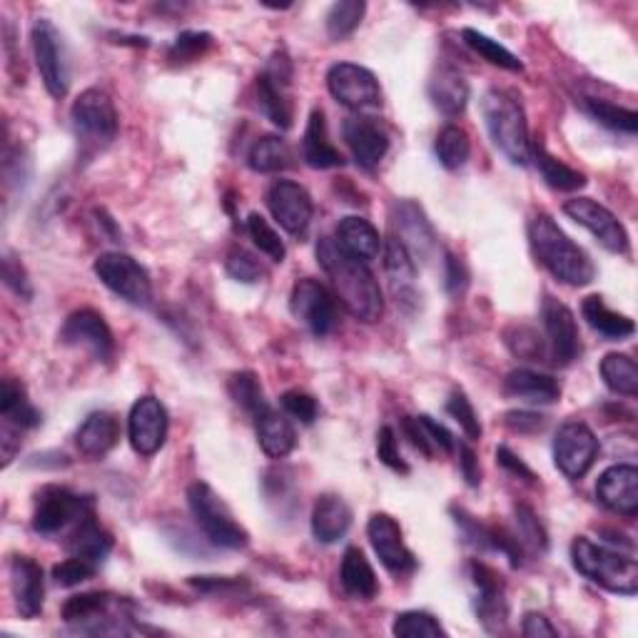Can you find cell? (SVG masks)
Returning <instances> with one entry per match:
<instances>
[{
	"label": "cell",
	"instance_id": "cell-1",
	"mask_svg": "<svg viewBox=\"0 0 638 638\" xmlns=\"http://www.w3.org/2000/svg\"><path fill=\"white\" fill-rule=\"evenodd\" d=\"M317 262L332 282V294L352 317L367 322V325L379 322L385 314V300H381L379 282L367 268V262L352 258L332 238H322L317 242Z\"/></svg>",
	"mask_w": 638,
	"mask_h": 638
},
{
	"label": "cell",
	"instance_id": "cell-2",
	"mask_svg": "<svg viewBox=\"0 0 638 638\" xmlns=\"http://www.w3.org/2000/svg\"><path fill=\"white\" fill-rule=\"evenodd\" d=\"M529 242H532L538 262L558 282L572 284V287H584V284L594 282V262L548 215H536L529 222Z\"/></svg>",
	"mask_w": 638,
	"mask_h": 638
},
{
	"label": "cell",
	"instance_id": "cell-3",
	"mask_svg": "<svg viewBox=\"0 0 638 638\" xmlns=\"http://www.w3.org/2000/svg\"><path fill=\"white\" fill-rule=\"evenodd\" d=\"M482 115L489 135L506 155V160L524 168L532 157V143H529V125L519 97L504 87H492L482 97Z\"/></svg>",
	"mask_w": 638,
	"mask_h": 638
},
{
	"label": "cell",
	"instance_id": "cell-4",
	"mask_svg": "<svg viewBox=\"0 0 638 638\" xmlns=\"http://www.w3.org/2000/svg\"><path fill=\"white\" fill-rule=\"evenodd\" d=\"M572 562L576 572L588 582L606 588L611 594L634 596L638 592V566L631 554L594 544L592 538L578 536L572 544Z\"/></svg>",
	"mask_w": 638,
	"mask_h": 638
},
{
	"label": "cell",
	"instance_id": "cell-5",
	"mask_svg": "<svg viewBox=\"0 0 638 638\" xmlns=\"http://www.w3.org/2000/svg\"><path fill=\"white\" fill-rule=\"evenodd\" d=\"M188 504L195 522H198L210 544L220 548H244L250 544V534L234 522L228 504L215 494L210 484L195 482L188 489Z\"/></svg>",
	"mask_w": 638,
	"mask_h": 638
},
{
	"label": "cell",
	"instance_id": "cell-6",
	"mask_svg": "<svg viewBox=\"0 0 638 638\" xmlns=\"http://www.w3.org/2000/svg\"><path fill=\"white\" fill-rule=\"evenodd\" d=\"M71 121L77 137L95 147L111 145L117 137V130H121L115 103L101 87H87V91L75 97Z\"/></svg>",
	"mask_w": 638,
	"mask_h": 638
},
{
	"label": "cell",
	"instance_id": "cell-7",
	"mask_svg": "<svg viewBox=\"0 0 638 638\" xmlns=\"http://www.w3.org/2000/svg\"><path fill=\"white\" fill-rule=\"evenodd\" d=\"M95 274L107 290L117 297L135 304V307H150L153 282L140 262H135L125 252H105L95 260Z\"/></svg>",
	"mask_w": 638,
	"mask_h": 638
},
{
	"label": "cell",
	"instance_id": "cell-8",
	"mask_svg": "<svg viewBox=\"0 0 638 638\" xmlns=\"http://www.w3.org/2000/svg\"><path fill=\"white\" fill-rule=\"evenodd\" d=\"M337 297L332 294L327 284H322L312 278H304L292 287L290 310L302 325H307L312 335L327 337L339 325Z\"/></svg>",
	"mask_w": 638,
	"mask_h": 638
},
{
	"label": "cell",
	"instance_id": "cell-9",
	"mask_svg": "<svg viewBox=\"0 0 638 638\" xmlns=\"http://www.w3.org/2000/svg\"><path fill=\"white\" fill-rule=\"evenodd\" d=\"M33 53L45 91L53 97H65L71 87V65L63 35L48 18H38L33 23Z\"/></svg>",
	"mask_w": 638,
	"mask_h": 638
},
{
	"label": "cell",
	"instance_id": "cell-10",
	"mask_svg": "<svg viewBox=\"0 0 638 638\" xmlns=\"http://www.w3.org/2000/svg\"><path fill=\"white\" fill-rule=\"evenodd\" d=\"M93 506V499L77 496L65 487H45L35 496L33 509V529L41 536H53L63 532L65 526L75 524L87 509Z\"/></svg>",
	"mask_w": 638,
	"mask_h": 638
},
{
	"label": "cell",
	"instance_id": "cell-11",
	"mask_svg": "<svg viewBox=\"0 0 638 638\" xmlns=\"http://www.w3.org/2000/svg\"><path fill=\"white\" fill-rule=\"evenodd\" d=\"M598 457V439L584 421H566L556 431L554 461L566 479H582L588 474Z\"/></svg>",
	"mask_w": 638,
	"mask_h": 638
},
{
	"label": "cell",
	"instance_id": "cell-12",
	"mask_svg": "<svg viewBox=\"0 0 638 638\" xmlns=\"http://www.w3.org/2000/svg\"><path fill=\"white\" fill-rule=\"evenodd\" d=\"M327 87L337 103L352 111H375L381 105V91L375 73L355 63H337L330 67Z\"/></svg>",
	"mask_w": 638,
	"mask_h": 638
},
{
	"label": "cell",
	"instance_id": "cell-13",
	"mask_svg": "<svg viewBox=\"0 0 638 638\" xmlns=\"http://www.w3.org/2000/svg\"><path fill=\"white\" fill-rule=\"evenodd\" d=\"M170 419L168 409L163 407L160 399L140 397L130 409V419H127V437L130 444L140 457H153L163 449L165 439H168Z\"/></svg>",
	"mask_w": 638,
	"mask_h": 638
},
{
	"label": "cell",
	"instance_id": "cell-14",
	"mask_svg": "<svg viewBox=\"0 0 638 638\" xmlns=\"http://www.w3.org/2000/svg\"><path fill=\"white\" fill-rule=\"evenodd\" d=\"M564 212L576 224H582L584 230L592 232L608 252L626 254L628 248H631V244H628V232L624 224L616 220V215L611 210H606L604 205H598L596 200L574 198L564 205Z\"/></svg>",
	"mask_w": 638,
	"mask_h": 638
},
{
	"label": "cell",
	"instance_id": "cell-15",
	"mask_svg": "<svg viewBox=\"0 0 638 638\" xmlns=\"http://www.w3.org/2000/svg\"><path fill=\"white\" fill-rule=\"evenodd\" d=\"M57 339L67 347H85L97 362H111L115 355L113 332L101 312L77 310L65 320Z\"/></svg>",
	"mask_w": 638,
	"mask_h": 638
},
{
	"label": "cell",
	"instance_id": "cell-16",
	"mask_svg": "<svg viewBox=\"0 0 638 638\" xmlns=\"http://www.w3.org/2000/svg\"><path fill=\"white\" fill-rule=\"evenodd\" d=\"M369 544L391 574H409L417 568V558L409 552L399 524L389 514H375L367 524Z\"/></svg>",
	"mask_w": 638,
	"mask_h": 638
},
{
	"label": "cell",
	"instance_id": "cell-17",
	"mask_svg": "<svg viewBox=\"0 0 638 638\" xmlns=\"http://www.w3.org/2000/svg\"><path fill=\"white\" fill-rule=\"evenodd\" d=\"M542 320H544L548 345H552L554 362L562 367L572 365V362L578 357V352H582L574 312L568 310L564 302H558L552 297V294H546L544 307H542Z\"/></svg>",
	"mask_w": 638,
	"mask_h": 638
},
{
	"label": "cell",
	"instance_id": "cell-18",
	"mask_svg": "<svg viewBox=\"0 0 638 638\" xmlns=\"http://www.w3.org/2000/svg\"><path fill=\"white\" fill-rule=\"evenodd\" d=\"M268 205L272 218L280 222L282 230H287L290 234H302L307 230V224L312 220L314 205L310 192L297 182L290 180H278L268 192Z\"/></svg>",
	"mask_w": 638,
	"mask_h": 638
},
{
	"label": "cell",
	"instance_id": "cell-19",
	"mask_svg": "<svg viewBox=\"0 0 638 638\" xmlns=\"http://www.w3.org/2000/svg\"><path fill=\"white\" fill-rule=\"evenodd\" d=\"M596 496L614 514L634 519L638 514V469L634 464L608 467L598 477Z\"/></svg>",
	"mask_w": 638,
	"mask_h": 638
},
{
	"label": "cell",
	"instance_id": "cell-20",
	"mask_svg": "<svg viewBox=\"0 0 638 638\" xmlns=\"http://www.w3.org/2000/svg\"><path fill=\"white\" fill-rule=\"evenodd\" d=\"M345 140L352 155H355V160L365 170L377 168L389 153V135L385 127L372 121V117H347Z\"/></svg>",
	"mask_w": 638,
	"mask_h": 638
},
{
	"label": "cell",
	"instance_id": "cell-21",
	"mask_svg": "<svg viewBox=\"0 0 638 638\" xmlns=\"http://www.w3.org/2000/svg\"><path fill=\"white\" fill-rule=\"evenodd\" d=\"M11 588L18 606V614L23 618H35L43 611L45 602V578L43 568L33 558L13 556L11 558Z\"/></svg>",
	"mask_w": 638,
	"mask_h": 638
},
{
	"label": "cell",
	"instance_id": "cell-22",
	"mask_svg": "<svg viewBox=\"0 0 638 638\" xmlns=\"http://www.w3.org/2000/svg\"><path fill=\"white\" fill-rule=\"evenodd\" d=\"M113 606L115 598L111 594H101V592H87V594H77L71 596L63 604V621L83 628V631H93V634H107L113 631L111 621H113Z\"/></svg>",
	"mask_w": 638,
	"mask_h": 638
},
{
	"label": "cell",
	"instance_id": "cell-23",
	"mask_svg": "<svg viewBox=\"0 0 638 638\" xmlns=\"http://www.w3.org/2000/svg\"><path fill=\"white\" fill-rule=\"evenodd\" d=\"M395 224L397 234L395 238L401 240V244L411 252V258L419 254L421 260H429L437 250V234L431 222L427 220L425 210L419 208L417 202L405 200L395 208Z\"/></svg>",
	"mask_w": 638,
	"mask_h": 638
},
{
	"label": "cell",
	"instance_id": "cell-24",
	"mask_svg": "<svg viewBox=\"0 0 638 638\" xmlns=\"http://www.w3.org/2000/svg\"><path fill=\"white\" fill-rule=\"evenodd\" d=\"M67 548H71L73 556H83L97 566H101L107 554L113 552V536L97 524L95 504L75 522L73 534L67 538Z\"/></svg>",
	"mask_w": 638,
	"mask_h": 638
},
{
	"label": "cell",
	"instance_id": "cell-25",
	"mask_svg": "<svg viewBox=\"0 0 638 638\" xmlns=\"http://www.w3.org/2000/svg\"><path fill=\"white\" fill-rule=\"evenodd\" d=\"M352 509L337 494H325L317 499L312 512V534L320 544H335L349 532Z\"/></svg>",
	"mask_w": 638,
	"mask_h": 638
},
{
	"label": "cell",
	"instance_id": "cell-26",
	"mask_svg": "<svg viewBox=\"0 0 638 638\" xmlns=\"http://www.w3.org/2000/svg\"><path fill=\"white\" fill-rule=\"evenodd\" d=\"M429 101L441 115L457 117L469 103V83L457 67L441 65L429 81Z\"/></svg>",
	"mask_w": 638,
	"mask_h": 638
},
{
	"label": "cell",
	"instance_id": "cell-27",
	"mask_svg": "<svg viewBox=\"0 0 638 638\" xmlns=\"http://www.w3.org/2000/svg\"><path fill=\"white\" fill-rule=\"evenodd\" d=\"M302 155H304V163H307L314 170H332V168H342V165H345V157H342L337 147L330 143L327 121L322 111H312L310 115L307 130H304V140H302Z\"/></svg>",
	"mask_w": 638,
	"mask_h": 638
},
{
	"label": "cell",
	"instance_id": "cell-28",
	"mask_svg": "<svg viewBox=\"0 0 638 638\" xmlns=\"http://www.w3.org/2000/svg\"><path fill=\"white\" fill-rule=\"evenodd\" d=\"M117 439H121L117 417L111 415V411H93V415L83 421L81 429H77L75 444L85 457L101 459L117 444Z\"/></svg>",
	"mask_w": 638,
	"mask_h": 638
},
{
	"label": "cell",
	"instance_id": "cell-29",
	"mask_svg": "<svg viewBox=\"0 0 638 638\" xmlns=\"http://www.w3.org/2000/svg\"><path fill=\"white\" fill-rule=\"evenodd\" d=\"M504 391L509 397L526 401V405H554L562 397V385L542 372L514 369L504 381Z\"/></svg>",
	"mask_w": 638,
	"mask_h": 638
},
{
	"label": "cell",
	"instance_id": "cell-30",
	"mask_svg": "<svg viewBox=\"0 0 638 638\" xmlns=\"http://www.w3.org/2000/svg\"><path fill=\"white\" fill-rule=\"evenodd\" d=\"M385 270L389 274V284L397 302L401 304L415 302L417 300L415 258H411V252L401 244L399 238H389L385 244Z\"/></svg>",
	"mask_w": 638,
	"mask_h": 638
},
{
	"label": "cell",
	"instance_id": "cell-31",
	"mask_svg": "<svg viewBox=\"0 0 638 638\" xmlns=\"http://www.w3.org/2000/svg\"><path fill=\"white\" fill-rule=\"evenodd\" d=\"M254 427H258L260 447L270 459H284L297 444V435H294L290 419L270 407L254 417Z\"/></svg>",
	"mask_w": 638,
	"mask_h": 638
},
{
	"label": "cell",
	"instance_id": "cell-32",
	"mask_svg": "<svg viewBox=\"0 0 638 638\" xmlns=\"http://www.w3.org/2000/svg\"><path fill=\"white\" fill-rule=\"evenodd\" d=\"M339 582L345 586V592L352 598H359V602H369V598L379 594L375 568H372L367 556L362 554L357 546H349L345 552V558H342L339 566Z\"/></svg>",
	"mask_w": 638,
	"mask_h": 638
},
{
	"label": "cell",
	"instance_id": "cell-33",
	"mask_svg": "<svg viewBox=\"0 0 638 638\" xmlns=\"http://www.w3.org/2000/svg\"><path fill=\"white\" fill-rule=\"evenodd\" d=\"M337 242L342 244V250L349 252L352 258H357L362 262L379 258V250H381V238L377 228L362 218L342 220L337 224Z\"/></svg>",
	"mask_w": 638,
	"mask_h": 638
},
{
	"label": "cell",
	"instance_id": "cell-34",
	"mask_svg": "<svg viewBox=\"0 0 638 638\" xmlns=\"http://www.w3.org/2000/svg\"><path fill=\"white\" fill-rule=\"evenodd\" d=\"M582 314H584V320L588 322V327L598 332L602 337L611 339V342L631 337L636 332L634 320L626 317V314H618L614 310H608L606 302L598 297V294H592V297L584 300Z\"/></svg>",
	"mask_w": 638,
	"mask_h": 638
},
{
	"label": "cell",
	"instance_id": "cell-35",
	"mask_svg": "<svg viewBox=\"0 0 638 638\" xmlns=\"http://www.w3.org/2000/svg\"><path fill=\"white\" fill-rule=\"evenodd\" d=\"M0 415H3L6 425H13L18 429H35L43 421L41 411L28 399L25 387L15 379H3V387H0Z\"/></svg>",
	"mask_w": 638,
	"mask_h": 638
},
{
	"label": "cell",
	"instance_id": "cell-36",
	"mask_svg": "<svg viewBox=\"0 0 638 638\" xmlns=\"http://www.w3.org/2000/svg\"><path fill=\"white\" fill-rule=\"evenodd\" d=\"M532 153H534L536 168H538V172H542V178H544V182L548 185V188H554L558 192H576V190H582L584 185H586V175L584 172L568 168L566 163H562L558 157H554L552 153H548L542 143H536L532 147Z\"/></svg>",
	"mask_w": 638,
	"mask_h": 638
},
{
	"label": "cell",
	"instance_id": "cell-37",
	"mask_svg": "<svg viewBox=\"0 0 638 638\" xmlns=\"http://www.w3.org/2000/svg\"><path fill=\"white\" fill-rule=\"evenodd\" d=\"M258 103L260 111L268 115V121L280 127V130H290L292 127V101L287 95V85L272 81L268 73L258 77Z\"/></svg>",
	"mask_w": 638,
	"mask_h": 638
},
{
	"label": "cell",
	"instance_id": "cell-38",
	"mask_svg": "<svg viewBox=\"0 0 638 638\" xmlns=\"http://www.w3.org/2000/svg\"><path fill=\"white\" fill-rule=\"evenodd\" d=\"M248 163L254 172H264V175L280 172V170H287L292 165V150L282 137L264 135L250 147Z\"/></svg>",
	"mask_w": 638,
	"mask_h": 638
},
{
	"label": "cell",
	"instance_id": "cell-39",
	"mask_svg": "<svg viewBox=\"0 0 638 638\" xmlns=\"http://www.w3.org/2000/svg\"><path fill=\"white\" fill-rule=\"evenodd\" d=\"M602 377L606 387L621 397L638 395V367L636 359L621 355V352H611L602 359Z\"/></svg>",
	"mask_w": 638,
	"mask_h": 638
},
{
	"label": "cell",
	"instance_id": "cell-40",
	"mask_svg": "<svg viewBox=\"0 0 638 638\" xmlns=\"http://www.w3.org/2000/svg\"><path fill=\"white\" fill-rule=\"evenodd\" d=\"M461 38H464V43L471 48V51L482 55L487 63H492L496 67H504V71H512V73L524 71V63L519 61V57L509 51V48L494 41V38L479 33V31H474V28H464V31H461Z\"/></svg>",
	"mask_w": 638,
	"mask_h": 638
},
{
	"label": "cell",
	"instance_id": "cell-41",
	"mask_svg": "<svg viewBox=\"0 0 638 638\" xmlns=\"http://www.w3.org/2000/svg\"><path fill=\"white\" fill-rule=\"evenodd\" d=\"M435 150L439 163L444 165L447 170H459L464 168L469 155H471V140L467 130H461L459 125H447L441 127L435 143Z\"/></svg>",
	"mask_w": 638,
	"mask_h": 638
},
{
	"label": "cell",
	"instance_id": "cell-42",
	"mask_svg": "<svg viewBox=\"0 0 638 638\" xmlns=\"http://www.w3.org/2000/svg\"><path fill=\"white\" fill-rule=\"evenodd\" d=\"M584 107L596 123H602L608 130L636 135L638 115L634 111H628V107H618L608 101H598V97H584Z\"/></svg>",
	"mask_w": 638,
	"mask_h": 638
},
{
	"label": "cell",
	"instance_id": "cell-43",
	"mask_svg": "<svg viewBox=\"0 0 638 638\" xmlns=\"http://www.w3.org/2000/svg\"><path fill=\"white\" fill-rule=\"evenodd\" d=\"M367 13V6L362 0H339L327 13V35L332 41H345L359 28L362 18Z\"/></svg>",
	"mask_w": 638,
	"mask_h": 638
},
{
	"label": "cell",
	"instance_id": "cell-44",
	"mask_svg": "<svg viewBox=\"0 0 638 638\" xmlns=\"http://www.w3.org/2000/svg\"><path fill=\"white\" fill-rule=\"evenodd\" d=\"M230 397L234 399V405H240L252 417H258L260 411L270 407L268 401H264L262 385H260V379H258V375H254V372H238V375H232Z\"/></svg>",
	"mask_w": 638,
	"mask_h": 638
},
{
	"label": "cell",
	"instance_id": "cell-45",
	"mask_svg": "<svg viewBox=\"0 0 638 638\" xmlns=\"http://www.w3.org/2000/svg\"><path fill=\"white\" fill-rule=\"evenodd\" d=\"M514 516H516V542L522 544V548H526V552L544 554L548 548V536L542 522L536 519L534 509L526 504H516Z\"/></svg>",
	"mask_w": 638,
	"mask_h": 638
},
{
	"label": "cell",
	"instance_id": "cell-46",
	"mask_svg": "<svg viewBox=\"0 0 638 638\" xmlns=\"http://www.w3.org/2000/svg\"><path fill=\"white\" fill-rule=\"evenodd\" d=\"M391 634L399 638H439L447 636L444 628L435 616L427 611H405L395 616L391 624Z\"/></svg>",
	"mask_w": 638,
	"mask_h": 638
},
{
	"label": "cell",
	"instance_id": "cell-47",
	"mask_svg": "<svg viewBox=\"0 0 638 638\" xmlns=\"http://www.w3.org/2000/svg\"><path fill=\"white\" fill-rule=\"evenodd\" d=\"M248 234L252 238L254 248H258L262 254H268L272 262H282L284 254H287L280 234L274 232L272 224L264 220L260 212H252L248 218Z\"/></svg>",
	"mask_w": 638,
	"mask_h": 638
},
{
	"label": "cell",
	"instance_id": "cell-48",
	"mask_svg": "<svg viewBox=\"0 0 638 638\" xmlns=\"http://www.w3.org/2000/svg\"><path fill=\"white\" fill-rule=\"evenodd\" d=\"M212 45V35L210 33H200V31H188L180 33L175 38V43L168 51V61L172 65H188L192 61H198L200 55L208 53V48Z\"/></svg>",
	"mask_w": 638,
	"mask_h": 638
},
{
	"label": "cell",
	"instance_id": "cell-49",
	"mask_svg": "<svg viewBox=\"0 0 638 638\" xmlns=\"http://www.w3.org/2000/svg\"><path fill=\"white\" fill-rule=\"evenodd\" d=\"M447 415L457 421L461 431L467 435V439L471 441L482 439V421H479L477 409L471 407V401L467 399L464 391H459V389L451 391V397L447 401Z\"/></svg>",
	"mask_w": 638,
	"mask_h": 638
},
{
	"label": "cell",
	"instance_id": "cell-50",
	"mask_svg": "<svg viewBox=\"0 0 638 638\" xmlns=\"http://www.w3.org/2000/svg\"><path fill=\"white\" fill-rule=\"evenodd\" d=\"M504 342L519 359L538 362L544 357V342L532 327H522V325L509 327L504 332Z\"/></svg>",
	"mask_w": 638,
	"mask_h": 638
},
{
	"label": "cell",
	"instance_id": "cell-51",
	"mask_svg": "<svg viewBox=\"0 0 638 638\" xmlns=\"http://www.w3.org/2000/svg\"><path fill=\"white\" fill-rule=\"evenodd\" d=\"M224 270H228L232 280L244 282V284H254L264 278V268L258 262V258L242 248L230 250L228 262H224Z\"/></svg>",
	"mask_w": 638,
	"mask_h": 638
},
{
	"label": "cell",
	"instance_id": "cell-52",
	"mask_svg": "<svg viewBox=\"0 0 638 638\" xmlns=\"http://www.w3.org/2000/svg\"><path fill=\"white\" fill-rule=\"evenodd\" d=\"M97 572V564L87 562L83 556H73V558H65V562L55 564L53 566V578L57 586H65V588H73V586H81L87 578H93Z\"/></svg>",
	"mask_w": 638,
	"mask_h": 638
},
{
	"label": "cell",
	"instance_id": "cell-53",
	"mask_svg": "<svg viewBox=\"0 0 638 638\" xmlns=\"http://www.w3.org/2000/svg\"><path fill=\"white\" fill-rule=\"evenodd\" d=\"M282 407L292 419L302 421V425H312V421L317 419V415H320L317 399H314L312 395H307V391H300V389L284 391V395H282Z\"/></svg>",
	"mask_w": 638,
	"mask_h": 638
},
{
	"label": "cell",
	"instance_id": "cell-54",
	"mask_svg": "<svg viewBox=\"0 0 638 638\" xmlns=\"http://www.w3.org/2000/svg\"><path fill=\"white\" fill-rule=\"evenodd\" d=\"M377 457H379L381 464H387L389 469L399 471V474H409V464L399 454L397 435L391 427H381L377 431Z\"/></svg>",
	"mask_w": 638,
	"mask_h": 638
},
{
	"label": "cell",
	"instance_id": "cell-55",
	"mask_svg": "<svg viewBox=\"0 0 638 638\" xmlns=\"http://www.w3.org/2000/svg\"><path fill=\"white\" fill-rule=\"evenodd\" d=\"M3 282H6V287L13 290L21 300H31L33 297L31 280H28L23 264L18 262V258H13L11 252H8L6 258H3Z\"/></svg>",
	"mask_w": 638,
	"mask_h": 638
},
{
	"label": "cell",
	"instance_id": "cell-56",
	"mask_svg": "<svg viewBox=\"0 0 638 638\" xmlns=\"http://www.w3.org/2000/svg\"><path fill=\"white\" fill-rule=\"evenodd\" d=\"M417 419H419V425H421V431H425V437L429 441L431 454H437V451H444V454H451V451H454V437H451V431L444 425H439V421H435L427 415H421Z\"/></svg>",
	"mask_w": 638,
	"mask_h": 638
},
{
	"label": "cell",
	"instance_id": "cell-57",
	"mask_svg": "<svg viewBox=\"0 0 638 638\" xmlns=\"http://www.w3.org/2000/svg\"><path fill=\"white\" fill-rule=\"evenodd\" d=\"M444 278H447V292L451 294V297H459V294L467 292L469 272L464 268V262L451 252H447V260H444Z\"/></svg>",
	"mask_w": 638,
	"mask_h": 638
},
{
	"label": "cell",
	"instance_id": "cell-58",
	"mask_svg": "<svg viewBox=\"0 0 638 638\" xmlns=\"http://www.w3.org/2000/svg\"><path fill=\"white\" fill-rule=\"evenodd\" d=\"M496 461L509 471V474H514L516 479H524V482H529V484L536 482L534 471L529 469V467L524 464V461L519 459L509 447H499V449H496Z\"/></svg>",
	"mask_w": 638,
	"mask_h": 638
},
{
	"label": "cell",
	"instance_id": "cell-59",
	"mask_svg": "<svg viewBox=\"0 0 638 638\" xmlns=\"http://www.w3.org/2000/svg\"><path fill=\"white\" fill-rule=\"evenodd\" d=\"M546 425V417L536 415V411H509L506 427L522 435H532V431H542Z\"/></svg>",
	"mask_w": 638,
	"mask_h": 638
},
{
	"label": "cell",
	"instance_id": "cell-60",
	"mask_svg": "<svg viewBox=\"0 0 638 638\" xmlns=\"http://www.w3.org/2000/svg\"><path fill=\"white\" fill-rule=\"evenodd\" d=\"M459 467L469 487L482 484V469H479V459L474 454V449L467 444H459Z\"/></svg>",
	"mask_w": 638,
	"mask_h": 638
},
{
	"label": "cell",
	"instance_id": "cell-61",
	"mask_svg": "<svg viewBox=\"0 0 638 638\" xmlns=\"http://www.w3.org/2000/svg\"><path fill=\"white\" fill-rule=\"evenodd\" d=\"M522 634L526 638H552V636H558V631L552 626V621H548L544 614H536V611L524 616Z\"/></svg>",
	"mask_w": 638,
	"mask_h": 638
},
{
	"label": "cell",
	"instance_id": "cell-62",
	"mask_svg": "<svg viewBox=\"0 0 638 638\" xmlns=\"http://www.w3.org/2000/svg\"><path fill=\"white\" fill-rule=\"evenodd\" d=\"M401 431H405V437L411 441V447L419 449L421 454L435 457V454H431L429 441L425 437V431H421V425H419L417 417H405V421H401Z\"/></svg>",
	"mask_w": 638,
	"mask_h": 638
}]
</instances>
